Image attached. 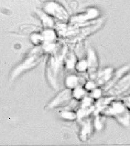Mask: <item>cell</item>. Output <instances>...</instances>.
I'll list each match as a JSON object with an SVG mask.
<instances>
[{
	"mask_svg": "<svg viewBox=\"0 0 130 146\" xmlns=\"http://www.w3.org/2000/svg\"><path fill=\"white\" fill-rule=\"evenodd\" d=\"M43 11L52 18L66 22L70 19L68 11L61 4L55 1H49L43 6Z\"/></svg>",
	"mask_w": 130,
	"mask_h": 146,
	"instance_id": "cell-2",
	"label": "cell"
},
{
	"mask_svg": "<svg viewBox=\"0 0 130 146\" xmlns=\"http://www.w3.org/2000/svg\"><path fill=\"white\" fill-rule=\"evenodd\" d=\"M42 36L44 43L46 42H54L56 39L55 32L50 28H47L44 30Z\"/></svg>",
	"mask_w": 130,
	"mask_h": 146,
	"instance_id": "cell-9",
	"label": "cell"
},
{
	"mask_svg": "<svg viewBox=\"0 0 130 146\" xmlns=\"http://www.w3.org/2000/svg\"><path fill=\"white\" fill-rule=\"evenodd\" d=\"M103 94H104V91L103 89L97 87L91 91L89 96L94 100H99L102 98Z\"/></svg>",
	"mask_w": 130,
	"mask_h": 146,
	"instance_id": "cell-13",
	"label": "cell"
},
{
	"mask_svg": "<svg viewBox=\"0 0 130 146\" xmlns=\"http://www.w3.org/2000/svg\"><path fill=\"white\" fill-rule=\"evenodd\" d=\"M86 81L83 78L79 76L76 74H70L67 76L65 80V84L67 89L70 90L83 86Z\"/></svg>",
	"mask_w": 130,
	"mask_h": 146,
	"instance_id": "cell-5",
	"label": "cell"
},
{
	"mask_svg": "<svg viewBox=\"0 0 130 146\" xmlns=\"http://www.w3.org/2000/svg\"><path fill=\"white\" fill-rule=\"evenodd\" d=\"M129 110L120 100H113L105 107L101 113L104 116L114 118L122 125L127 127L130 124Z\"/></svg>",
	"mask_w": 130,
	"mask_h": 146,
	"instance_id": "cell-1",
	"label": "cell"
},
{
	"mask_svg": "<svg viewBox=\"0 0 130 146\" xmlns=\"http://www.w3.org/2000/svg\"><path fill=\"white\" fill-rule=\"evenodd\" d=\"M93 126V123L91 120L87 119L84 121L82 124L81 129L80 137L83 141H86L91 135Z\"/></svg>",
	"mask_w": 130,
	"mask_h": 146,
	"instance_id": "cell-7",
	"label": "cell"
},
{
	"mask_svg": "<svg viewBox=\"0 0 130 146\" xmlns=\"http://www.w3.org/2000/svg\"><path fill=\"white\" fill-rule=\"evenodd\" d=\"M130 89V74L118 80L114 86L104 94H105L107 96L115 97L124 94Z\"/></svg>",
	"mask_w": 130,
	"mask_h": 146,
	"instance_id": "cell-3",
	"label": "cell"
},
{
	"mask_svg": "<svg viewBox=\"0 0 130 146\" xmlns=\"http://www.w3.org/2000/svg\"><path fill=\"white\" fill-rule=\"evenodd\" d=\"M87 91L83 86H80L71 90V94L73 100L77 101H81L87 95Z\"/></svg>",
	"mask_w": 130,
	"mask_h": 146,
	"instance_id": "cell-8",
	"label": "cell"
},
{
	"mask_svg": "<svg viewBox=\"0 0 130 146\" xmlns=\"http://www.w3.org/2000/svg\"><path fill=\"white\" fill-rule=\"evenodd\" d=\"M95 9L90 8L87 9L85 11L81 13H79L76 16H73L71 18V22L75 23H82L87 20L91 19L96 15Z\"/></svg>",
	"mask_w": 130,
	"mask_h": 146,
	"instance_id": "cell-6",
	"label": "cell"
},
{
	"mask_svg": "<svg viewBox=\"0 0 130 146\" xmlns=\"http://www.w3.org/2000/svg\"><path fill=\"white\" fill-rule=\"evenodd\" d=\"M61 117L63 119L68 121H74L77 119V113L73 111H65L60 113Z\"/></svg>",
	"mask_w": 130,
	"mask_h": 146,
	"instance_id": "cell-11",
	"label": "cell"
},
{
	"mask_svg": "<svg viewBox=\"0 0 130 146\" xmlns=\"http://www.w3.org/2000/svg\"><path fill=\"white\" fill-rule=\"evenodd\" d=\"M73 99L71 94V90L67 89L63 90L58 94L52 100L48 105V108L53 109L66 104Z\"/></svg>",
	"mask_w": 130,
	"mask_h": 146,
	"instance_id": "cell-4",
	"label": "cell"
},
{
	"mask_svg": "<svg viewBox=\"0 0 130 146\" xmlns=\"http://www.w3.org/2000/svg\"><path fill=\"white\" fill-rule=\"evenodd\" d=\"M75 68L76 70L80 72H85L89 68V65L87 60L82 59L78 61L75 65Z\"/></svg>",
	"mask_w": 130,
	"mask_h": 146,
	"instance_id": "cell-10",
	"label": "cell"
},
{
	"mask_svg": "<svg viewBox=\"0 0 130 146\" xmlns=\"http://www.w3.org/2000/svg\"><path fill=\"white\" fill-rule=\"evenodd\" d=\"M120 100L130 110V95L124 96Z\"/></svg>",
	"mask_w": 130,
	"mask_h": 146,
	"instance_id": "cell-15",
	"label": "cell"
},
{
	"mask_svg": "<svg viewBox=\"0 0 130 146\" xmlns=\"http://www.w3.org/2000/svg\"><path fill=\"white\" fill-rule=\"evenodd\" d=\"M83 87L87 92L90 91L91 92V91H93L94 89L98 87V85L95 82L92 80H89L85 82Z\"/></svg>",
	"mask_w": 130,
	"mask_h": 146,
	"instance_id": "cell-14",
	"label": "cell"
},
{
	"mask_svg": "<svg viewBox=\"0 0 130 146\" xmlns=\"http://www.w3.org/2000/svg\"><path fill=\"white\" fill-rule=\"evenodd\" d=\"M103 117L97 116L95 117L93 123V126L97 130H101L104 127Z\"/></svg>",
	"mask_w": 130,
	"mask_h": 146,
	"instance_id": "cell-12",
	"label": "cell"
}]
</instances>
